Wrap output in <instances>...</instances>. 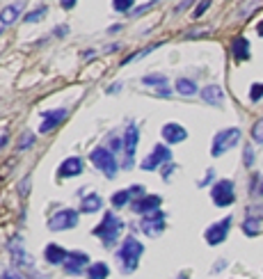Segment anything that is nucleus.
Here are the masks:
<instances>
[{
    "label": "nucleus",
    "mask_w": 263,
    "mask_h": 279,
    "mask_svg": "<svg viewBox=\"0 0 263 279\" xmlns=\"http://www.w3.org/2000/svg\"><path fill=\"white\" fill-rule=\"evenodd\" d=\"M21 9H23V2L19 0V2H12V5H7V7L0 12V21L5 23V25H12V23L19 21V16H21Z\"/></svg>",
    "instance_id": "nucleus-19"
},
{
    "label": "nucleus",
    "mask_w": 263,
    "mask_h": 279,
    "mask_svg": "<svg viewBox=\"0 0 263 279\" xmlns=\"http://www.w3.org/2000/svg\"><path fill=\"white\" fill-rule=\"evenodd\" d=\"M9 254L14 257V261L19 265H28V268H35V261H32L28 254H25V249H23V241H21V236H16V238H12L9 241Z\"/></svg>",
    "instance_id": "nucleus-14"
},
{
    "label": "nucleus",
    "mask_w": 263,
    "mask_h": 279,
    "mask_svg": "<svg viewBox=\"0 0 263 279\" xmlns=\"http://www.w3.org/2000/svg\"><path fill=\"white\" fill-rule=\"evenodd\" d=\"M202 98L208 103V106H220L225 101V92L220 85H206L202 90Z\"/></svg>",
    "instance_id": "nucleus-16"
},
{
    "label": "nucleus",
    "mask_w": 263,
    "mask_h": 279,
    "mask_svg": "<svg viewBox=\"0 0 263 279\" xmlns=\"http://www.w3.org/2000/svg\"><path fill=\"white\" fill-rule=\"evenodd\" d=\"M238 142H241V129L220 130V133H215V137H213V144H210V156H213V158H220V156H225L229 149H233Z\"/></svg>",
    "instance_id": "nucleus-4"
},
{
    "label": "nucleus",
    "mask_w": 263,
    "mask_h": 279,
    "mask_svg": "<svg viewBox=\"0 0 263 279\" xmlns=\"http://www.w3.org/2000/svg\"><path fill=\"white\" fill-rule=\"evenodd\" d=\"M80 172H83V158H78V156L67 158L57 169L60 179H74V176H80Z\"/></svg>",
    "instance_id": "nucleus-15"
},
{
    "label": "nucleus",
    "mask_w": 263,
    "mask_h": 279,
    "mask_svg": "<svg viewBox=\"0 0 263 279\" xmlns=\"http://www.w3.org/2000/svg\"><path fill=\"white\" fill-rule=\"evenodd\" d=\"M142 85L147 87H156V90H165L167 85V75L165 74H149L142 78Z\"/></svg>",
    "instance_id": "nucleus-22"
},
{
    "label": "nucleus",
    "mask_w": 263,
    "mask_h": 279,
    "mask_svg": "<svg viewBox=\"0 0 263 279\" xmlns=\"http://www.w3.org/2000/svg\"><path fill=\"white\" fill-rule=\"evenodd\" d=\"M249 98H252V103L261 101V98H263V83H254V85H252V90H249Z\"/></svg>",
    "instance_id": "nucleus-32"
},
{
    "label": "nucleus",
    "mask_w": 263,
    "mask_h": 279,
    "mask_svg": "<svg viewBox=\"0 0 263 279\" xmlns=\"http://www.w3.org/2000/svg\"><path fill=\"white\" fill-rule=\"evenodd\" d=\"M256 192H259V195H263V183L259 186V190H256Z\"/></svg>",
    "instance_id": "nucleus-43"
},
{
    "label": "nucleus",
    "mask_w": 263,
    "mask_h": 279,
    "mask_svg": "<svg viewBox=\"0 0 263 279\" xmlns=\"http://www.w3.org/2000/svg\"><path fill=\"white\" fill-rule=\"evenodd\" d=\"M137 142H140V129H137L135 121H131L126 126V133H124V163H121L124 169H131V167L135 165Z\"/></svg>",
    "instance_id": "nucleus-5"
},
{
    "label": "nucleus",
    "mask_w": 263,
    "mask_h": 279,
    "mask_svg": "<svg viewBox=\"0 0 263 279\" xmlns=\"http://www.w3.org/2000/svg\"><path fill=\"white\" fill-rule=\"evenodd\" d=\"M142 231L151 238H156L165 231V220H151V218H142Z\"/></svg>",
    "instance_id": "nucleus-20"
},
{
    "label": "nucleus",
    "mask_w": 263,
    "mask_h": 279,
    "mask_svg": "<svg viewBox=\"0 0 263 279\" xmlns=\"http://www.w3.org/2000/svg\"><path fill=\"white\" fill-rule=\"evenodd\" d=\"M243 231H245V236H256L261 231V222L256 218H247L243 222Z\"/></svg>",
    "instance_id": "nucleus-26"
},
{
    "label": "nucleus",
    "mask_w": 263,
    "mask_h": 279,
    "mask_svg": "<svg viewBox=\"0 0 263 279\" xmlns=\"http://www.w3.org/2000/svg\"><path fill=\"white\" fill-rule=\"evenodd\" d=\"M67 32H69V25H57V30H55V35H57V37H64Z\"/></svg>",
    "instance_id": "nucleus-41"
},
{
    "label": "nucleus",
    "mask_w": 263,
    "mask_h": 279,
    "mask_svg": "<svg viewBox=\"0 0 263 279\" xmlns=\"http://www.w3.org/2000/svg\"><path fill=\"white\" fill-rule=\"evenodd\" d=\"M142 254H144L142 242L137 241V238H133V236H128L126 241H124V245L117 249V261L121 263V272H126V275L135 272Z\"/></svg>",
    "instance_id": "nucleus-1"
},
{
    "label": "nucleus",
    "mask_w": 263,
    "mask_h": 279,
    "mask_svg": "<svg viewBox=\"0 0 263 279\" xmlns=\"http://www.w3.org/2000/svg\"><path fill=\"white\" fill-rule=\"evenodd\" d=\"M75 224H78V211L74 208H62L48 220L51 231H67V229H74Z\"/></svg>",
    "instance_id": "nucleus-8"
},
{
    "label": "nucleus",
    "mask_w": 263,
    "mask_h": 279,
    "mask_svg": "<svg viewBox=\"0 0 263 279\" xmlns=\"http://www.w3.org/2000/svg\"><path fill=\"white\" fill-rule=\"evenodd\" d=\"M124 222H121L114 213H105V218H103V222L92 231V234L96 236V238H101L103 241V245L105 247H113L114 242H117V238H119V234L124 231Z\"/></svg>",
    "instance_id": "nucleus-2"
},
{
    "label": "nucleus",
    "mask_w": 263,
    "mask_h": 279,
    "mask_svg": "<svg viewBox=\"0 0 263 279\" xmlns=\"http://www.w3.org/2000/svg\"><path fill=\"white\" fill-rule=\"evenodd\" d=\"M90 160H92V165L96 167V169L103 174V176H108V179H114V176H117V169H119V165H117L114 153L108 149V147H96V149H92Z\"/></svg>",
    "instance_id": "nucleus-3"
},
{
    "label": "nucleus",
    "mask_w": 263,
    "mask_h": 279,
    "mask_svg": "<svg viewBox=\"0 0 263 279\" xmlns=\"http://www.w3.org/2000/svg\"><path fill=\"white\" fill-rule=\"evenodd\" d=\"M5 142H7V137H0V147H2Z\"/></svg>",
    "instance_id": "nucleus-44"
},
{
    "label": "nucleus",
    "mask_w": 263,
    "mask_h": 279,
    "mask_svg": "<svg viewBox=\"0 0 263 279\" xmlns=\"http://www.w3.org/2000/svg\"><path fill=\"white\" fill-rule=\"evenodd\" d=\"M2 28H5V23H2V21H0V32H2Z\"/></svg>",
    "instance_id": "nucleus-46"
},
{
    "label": "nucleus",
    "mask_w": 263,
    "mask_h": 279,
    "mask_svg": "<svg viewBox=\"0 0 263 279\" xmlns=\"http://www.w3.org/2000/svg\"><path fill=\"white\" fill-rule=\"evenodd\" d=\"M75 2H78V0H60V5L64 9H71V7H75Z\"/></svg>",
    "instance_id": "nucleus-40"
},
{
    "label": "nucleus",
    "mask_w": 263,
    "mask_h": 279,
    "mask_svg": "<svg viewBox=\"0 0 263 279\" xmlns=\"http://www.w3.org/2000/svg\"><path fill=\"white\" fill-rule=\"evenodd\" d=\"M231 53H233V60L238 62L249 60V41L245 37H236L231 41Z\"/></svg>",
    "instance_id": "nucleus-17"
},
{
    "label": "nucleus",
    "mask_w": 263,
    "mask_h": 279,
    "mask_svg": "<svg viewBox=\"0 0 263 279\" xmlns=\"http://www.w3.org/2000/svg\"><path fill=\"white\" fill-rule=\"evenodd\" d=\"M210 199H213V204L220 206V208L231 206L233 202H236V188H233V181H229V179L218 181L213 188H210Z\"/></svg>",
    "instance_id": "nucleus-6"
},
{
    "label": "nucleus",
    "mask_w": 263,
    "mask_h": 279,
    "mask_svg": "<svg viewBox=\"0 0 263 279\" xmlns=\"http://www.w3.org/2000/svg\"><path fill=\"white\" fill-rule=\"evenodd\" d=\"M179 279H188V277H186V275H179Z\"/></svg>",
    "instance_id": "nucleus-47"
},
{
    "label": "nucleus",
    "mask_w": 263,
    "mask_h": 279,
    "mask_svg": "<svg viewBox=\"0 0 263 279\" xmlns=\"http://www.w3.org/2000/svg\"><path fill=\"white\" fill-rule=\"evenodd\" d=\"M174 169H176V165H172V163H169V165L163 169V179H165V181H169V174H172Z\"/></svg>",
    "instance_id": "nucleus-38"
},
{
    "label": "nucleus",
    "mask_w": 263,
    "mask_h": 279,
    "mask_svg": "<svg viewBox=\"0 0 263 279\" xmlns=\"http://www.w3.org/2000/svg\"><path fill=\"white\" fill-rule=\"evenodd\" d=\"M213 179H215V169H208V172H206V176H204V179L197 183V186H199V188H204V186H208Z\"/></svg>",
    "instance_id": "nucleus-37"
},
{
    "label": "nucleus",
    "mask_w": 263,
    "mask_h": 279,
    "mask_svg": "<svg viewBox=\"0 0 263 279\" xmlns=\"http://www.w3.org/2000/svg\"><path fill=\"white\" fill-rule=\"evenodd\" d=\"M160 204H163L160 195H142L135 204H133V213H137V215H147V213H151V211H158Z\"/></svg>",
    "instance_id": "nucleus-13"
},
{
    "label": "nucleus",
    "mask_w": 263,
    "mask_h": 279,
    "mask_svg": "<svg viewBox=\"0 0 263 279\" xmlns=\"http://www.w3.org/2000/svg\"><path fill=\"white\" fill-rule=\"evenodd\" d=\"M243 163L247 167L254 165V149H252V144H245V151H243Z\"/></svg>",
    "instance_id": "nucleus-34"
},
{
    "label": "nucleus",
    "mask_w": 263,
    "mask_h": 279,
    "mask_svg": "<svg viewBox=\"0 0 263 279\" xmlns=\"http://www.w3.org/2000/svg\"><path fill=\"white\" fill-rule=\"evenodd\" d=\"M87 263H90V257L85 252H69L64 259V270L69 275H80L87 268Z\"/></svg>",
    "instance_id": "nucleus-11"
},
{
    "label": "nucleus",
    "mask_w": 263,
    "mask_h": 279,
    "mask_svg": "<svg viewBox=\"0 0 263 279\" xmlns=\"http://www.w3.org/2000/svg\"><path fill=\"white\" fill-rule=\"evenodd\" d=\"M67 114H69L67 108H55V110H46V112H44V124L39 126V130H41V133H48V130L57 129L62 121L67 119Z\"/></svg>",
    "instance_id": "nucleus-12"
},
{
    "label": "nucleus",
    "mask_w": 263,
    "mask_h": 279,
    "mask_svg": "<svg viewBox=\"0 0 263 279\" xmlns=\"http://www.w3.org/2000/svg\"><path fill=\"white\" fill-rule=\"evenodd\" d=\"M259 5H261V0H249L247 5H243V7H241V12H238V16H241V19H245V16H249V14H252V9H256V7H259Z\"/></svg>",
    "instance_id": "nucleus-33"
},
{
    "label": "nucleus",
    "mask_w": 263,
    "mask_h": 279,
    "mask_svg": "<svg viewBox=\"0 0 263 279\" xmlns=\"http://www.w3.org/2000/svg\"><path fill=\"white\" fill-rule=\"evenodd\" d=\"M131 197H133L131 188H128V190H117V192L113 195V199H110V202H113L114 208H124V206H126L128 202H131Z\"/></svg>",
    "instance_id": "nucleus-25"
},
{
    "label": "nucleus",
    "mask_w": 263,
    "mask_h": 279,
    "mask_svg": "<svg viewBox=\"0 0 263 279\" xmlns=\"http://www.w3.org/2000/svg\"><path fill=\"white\" fill-rule=\"evenodd\" d=\"M35 140H37V135L32 133V130H25L21 135V142H19V149H28V147H32L35 144Z\"/></svg>",
    "instance_id": "nucleus-29"
},
{
    "label": "nucleus",
    "mask_w": 263,
    "mask_h": 279,
    "mask_svg": "<svg viewBox=\"0 0 263 279\" xmlns=\"http://www.w3.org/2000/svg\"><path fill=\"white\" fill-rule=\"evenodd\" d=\"M259 35H261V37H263V23H261V25H259Z\"/></svg>",
    "instance_id": "nucleus-45"
},
{
    "label": "nucleus",
    "mask_w": 263,
    "mask_h": 279,
    "mask_svg": "<svg viewBox=\"0 0 263 279\" xmlns=\"http://www.w3.org/2000/svg\"><path fill=\"white\" fill-rule=\"evenodd\" d=\"M169 163H172V151L167 149L165 144H156L153 151L142 160V169L144 172H153L160 165H169Z\"/></svg>",
    "instance_id": "nucleus-7"
},
{
    "label": "nucleus",
    "mask_w": 263,
    "mask_h": 279,
    "mask_svg": "<svg viewBox=\"0 0 263 279\" xmlns=\"http://www.w3.org/2000/svg\"><path fill=\"white\" fill-rule=\"evenodd\" d=\"M133 5H135V0H113V9H114V12H119V14L131 12Z\"/></svg>",
    "instance_id": "nucleus-28"
},
{
    "label": "nucleus",
    "mask_w": 263,
    "mask_h": 279,
    "mask_svg": "<svg viewBox=\"0 0 263 279\" xmlns=\"http://www.w3.org/2000/svg\"><path fill=\"white\" fill-rule=\"evenodd\" d=\"M176 92L183 94V96H195L197 94V85L190 80V78H179L176 80Z\"/></svg>",
    "instance_id": "nucleus-24"
},
{
    "label": "nucleus",
    "mask_w": 263,
    "mask_h": 279,
    "mask_svg": "<svg viewBox=\"0 0 263 279\" xmlns=\"http://www.w3.org/2000/svg\"><path fill=\"white\" fill-rule=\"evenodd\" d=\"M225 265H226V261H225V259H220L218 263L213 265V272H220V270H225Z\"/></svg>",
    "instance_id": "nucleus-42"
},
{
    "label": "nucleus",
    "mask_w": 263,
    "mask_h": 279,
    "mask_svg": "<svg viewBox=\"0 0 263 279\" xmlns=\"http://www.w3.org/2000/svg\"><path fill=\"white\" fill-rule=\"evenodd\" d=\"M67 249H62L60 245H55V242H51V245H46V249H44V257H46V261L48 263H53V265H57V263H64V259H67Z\"/></svg>",
    "instance_id": "nucleus-18"
},
{
    "label": "nucleus",
    "mask_w": 263,
    "mask_h": 279,
    "mask_svg": "<svg viewBox=\"0 0 263 279\" xmlns=\"http://www.w3.org/2000/svg\"><path fill=\"white\" fill-rule=\"evenodd\" d=\"M46 12H48L46 7L35 9V12H30V14H25V21H28V23H39L41 19H46Z\"/></svg>",
    "instance_id": "nucleus-30"
},
{
    "label": "nucleus",
    "mask_w": 263,
    "mask_h": 279,
    "mask_svg": "<svg viewBox=\"0 0 263 279\" xmlns=\"http://www.w3.org/2000/svg\"><path fill=\"white\" fill-rule=\"evenodd\" d=\"M2 279H23V277H21V275H19V272H16V270H7V272H5V277H2Z\"/></svg>",
    "instance_id": "nucleus-39"
},
{
    "label": "nucleus",
    "mask_w": 263,
    "mask_h": 279,
    "mask_svg": "<svg viewBox=\"0 0 263 279\" xmlns=\"http://www.w3.org/2000/svg\"><path fill=\"white\" fill-rule=\"evenodd\" d=\"M160 46H163V41H160V44H151V46H147V48H144V51H140V53H133L131 57H126V60L121 62V67H126V64H131V62L140 60V57H144V55H149L151 51H156V48H160Z\"/></svg>",
    "instance_id": "nucleus-27"
},
{
    "label": "nucleus",
    "mask_w": 263,
    "mask_h": 279,
    "mask_svg": "<svg viewBox=\"0 0 263 279\" xmlns=\"http://www.w3.org/2000/svg\"><path fill=\"white\" fill-rule=\"evenodd\" d=\"M160 135H163V140L167 144H179L188 140V130L183 129L181 124H176V121H167L165 126L160 129Z\"/></svg>",
    "instance_id": "nucleus-10"
},
{
    "label": "nucleus",
    "mask_w": 263,
    "mask_h": 279,
    "mask_svg": "<svg viewBox=\"0 0 263 279\" xmlns=\"http://www.w3.org/2000/svg\"><path fill=\"white\" fill-rule=\"evenodd\" d=\"M229 229H231V218H225L220 220V222H215V224H210L206 231H204V238H206V242L208 245H220V242L226 241V236H229Z\"/></svg>",
    "instance_id": "nucleus-9"
},
{
    "label": "nucleus",
    "mask_w": 263,
    "mask_h": 279,
    "mask_svg": "<svg viewBox=\"0 0 263 279\" xmlns=\"http://www.w3.org/2000/svg\"><path fill=\"white\" fill-rule=\"evenodd\" d=\"M210 7V0H202V2H199V5H197L195 7V12H192V16H195V19H199V16L204 14V12H206V9Z\"/></svg>",
    "instance_id": "nucleus-35"
},
{
    "label": "nucleus",
    "mask_w": 263,
    "mask_h": 279,
    "mask_svg": "<svg viewBox=\"0 0 263 279\" xmlns=\"http://www.w3.org/2000/svg\"><path fill=\"white\" fill-rule=\"evenodd\" d=\"M101 206H103V199H101V195L92 192V195L83 197L80 211H83V213H96V211H101Z\"/></svg>",
    "instance_id": "nucleus-21"
},
{
    "label": "nucleus",
    "mask_w": 263,
    "mask_h": 279,
    "mask_svg": "<svg viewBox=\"0 0 263 279\" xmlns=\"http://www.w3.org/2000/svg\"><path fill=\"white\" fill-rule=\"evenodd\" d=\"M151 7H153V0H151V2H144V5H140V7H135L133 12H131V16H140V14H144V12L151 9Z\"/></svg>",
    "instance_id": "nucleus-36"
},
{
    "label": "nucleus",
    "mask_w": 263,
    "mask_h": 279,
    "mask_svg": "<svg viewBox=\"0 0 263 279\" xmlns=\"http://www.w3.org/2000/svg\"><path fill=\"white\" fill-rule=\"evenodd\" d=\"M252 137H254L256 144H263V119H259L254 126H252Z\"/></svg>",
    "instance_id": "nucleus-31"
},
{
    "label": "nucleus",
    "mask_w": 263,
    "mask_h": 279,
    "mask_svg": "<svg viewBox=\"0 0 263 279\" xmlns=\"http://www.w3.org/2000/svg\"><path fill=\"white\" fill-rule=\"evenodd\" d=\"M108 275H110V268H108V263H92L90 268H87V277L90 279H108Z\"/></svg>",
    "instance_id": "nucleus-23"
}]
</instances>
